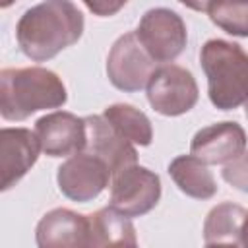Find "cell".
<instances>
[{
  "instance_id": "14",
  "label": "cell",
  "mask_w": 248,
  "mask_h": 248,
  "mask_svg": "<svg viewBox=\"0 0 248 248\" xmlns=\"http://www.w3.org/2000/svg\"><path fill=\"white\" fill-rule=\"evenodd\" d=\"M169 174L178 190L194 200H209L217 194L219 186L207 163L196 155H178L169 163Z\"/></svg>"
},
{
  "instance_id": "17",
  "label": "cell",
  "mask_w": 248,
  "mask_h": 248,
  "mask_svg": "<svg viewBox=\"0 0 248 248\" xmlns=\"http://www.w3.org/2000/svg\"><path fill=\"white\" fill-rule=\"evenodd\" d=\"M103 116L110 122V126L124 136L134 145H149L153 141V126L151 120L141 112L140 108L126 105V103H114L105 108Z\"/></svg>"
},
{
  "instance_id": "16",
  "label": "cell",
  "mask_w": 248,
  "mask_h": 248,
  "mask_svg": "<svg viewBox=\"0 0 248 248\" xmlns=\"http://www.w3.org/2000/svg\"><path fill=\"white\" fill-rule=\"evenodd\" d=\"M246 213L248 211L242 205L232 202H223L211 207L203 221V242L207 246H213V244L240 246Z\"/></svg>"
},
{
  "instance_id": "18",
  "label": "cell",
  "mask_w": 248,
  "mask_h": 248,
  "mask_svg": "<svg viewBox=\"0 0 248 248\" xmlns=\"http://www.w3.org/2000/svg\"><path fill=\"white\" fill-rule=\"evenodd\" d=\"M207 16L225 33L248 37V0H211Z\"/></svg>"
},
{
  "instance_id": "12",
  "label": "cell",
  "mask_w": 248,
  "mask_h": 248,
  "mask_svg": "<svg viewBox=\"0 0 248 248\" xmlns=\"http://www.w3.org/2000/svg\"><path fill=\"white\" fill-rule=\"evenodd\" d=\"M85 128L87 141L83 151H89L95 157L103 159L112 174H116L128 165L138 163V151L134 143L120 136L103 114L85 116Z\"/></svg>"
},
{
  "instance_id": "11",
  "label": "cell",
  "mask_w": 248,
  "mask_h": 248,
  "mask_svg": "<svg viewBox=\"0 0 248 248\" xmlns=\"http://www.w3.org/2000/svg\"><path fill=\"white\" fill-rule=\"evenodd\" d=\"M41 141L29 128H2L0 130V170L2 190L16 186L37 163Z\"/></svg>"
},
{
  "instance_id": "8",
  "label": "cell",
  "mask_w": 248,
  "mask_h": 248,
  "mask_svg": "<svg viewBox=\"0 0 248 248\" xmlns=\"http://www.w3.org/2000/svg\"><path fill=\"white\" fill-rule=\"evenodd\" d=\"M110 176L112 172L103 159L89 151H78L58 167L56 182L68 200L85 203L108 186Z\"/></svg>"
},
{
  "instance_id": "13",
  "label": "cell",
  "mask_w": 248,
  "mask_h": 248,
  "mask_svg": "<svg viewBox=\"0 0 248 248\" xmlns=\"http://www.w3.org/2000/svg\"><path fill=\"white\" fill-rule=\"evenodd\" d=\"M35 240L41 248L89 246V215L66 207L50 209L37 223Z\"/></svg>"
},
{
  "instance_id": "1",
  "label": "cell",
  "mask_w": 248,
  "mask_h": 248,
  "mask_svg": "<svg viewBox=\"0 0 248 248\" xmlns=\"http://www.w3.org/2000/svg\"><path fill=\"white\" fill-rule=\"evenodd\" d=\"M85 19L72 0H43L23 12L16 25V41L21 52L46 62L83 35Z\"/></svg>"
},
{
  "instance_id": "21",
  "label": "cell",
  "mask_w": 248,
  "mask_h": 248,
  "mask_svg": "<svg viewBox=\"0 0 248 248\" xmlns=\"http://www.w3.org/2000/svg\"><path fill=\"white\" fill-rule=\"evenodd\" d=\"M178 2L194 12H207V8L211 4V0H178Z\"/></svg>"
},
{
  "instance_id": "22",
  "label": "cell",
  "mask_w": 248,
  "mask_h": 248,
  "mask_svg": "<svg viewBox=\"0 0 248 248\" xmlns=\"http://www.w3.org/2000/svg\"><path fill=\"white\" fill-rule=\"evenodd\" d=\"M240 246H248V213H246V219H244V225H242V236H240Z\"/></svg>"
},
{
  "instance_id": "19",
  "label": "cell",
  "mask_w": 248,
  "mask_h": 248,
  "mask_svg": "<svg viewBox=\"0 0 248 248\" xmlns=\"http://www.w3.org/2000/svg\"><path fill=\"white\" fill-rule=\"evenodd\" d=\"M221 176L232 188L248 194V149H244L234 161L223 165Z\"/></svg>"
},
{
  "instance_id": "20",
  "label": "cell",
  "mask_w": 248,
  "mask_h": 248,
  "mask_svg": "<svg viewBox=\"0 0 248 248\" xmlns=\"http://www.w3.org/2000/svg\"><path fill=\"white\" fill-rule=\"evenodd\" d=\"M81 2L93 16H99V17L116 16L128 4V0H81Z\"/></svg>"
},
{
  "instance_id": "24",
  "label": "cell",
  "mask_w": 248,
  "mask_h": 248,
  "mask_svg": "<svg viewBox=\"0 0 248 248\" xmlns=\"http://www.w3.org/2000/svg\"><path fill=\"white\" fill-rule=\"evenodd\" d=\"M244 112H246V118H248V101L244 103Z\"/></svg>"
},
{
  "instance_id": "10",
  "label": "cell",
  "mask_w": 248,
  "mask_h": 248,
  "mask_svg": "<svg viewBox=\"0 0 248 248\" xmlns=\"http://www.w3.org/2000/svg\"><path fill=\"white\" fill-rule=\"evenodd\" d=\"M246 149V132L238 122L225 120L198 130L190 153L207 165H227Z\"/></svg>"
},
{
  "instance_id": "23",
  "label": "cell",
  "mask_w": 248,
  "mask_h": 248,
  "mask_svg": "<svg viewBox=\"0 0 248 248\" xmlns=\"http://www.w3.org/2000/svg\"><path fill=\"white\" fill-rule=\"evenodd\" d=\"M12 4H14V0H2V2H0V6H2V8H10Z\"/></svg>"
},
{
  "instance_id": "7",
  "label": "cell",
  "mask_w": 248,
  "mask_h": 248,
  "mask_svg": "<svg viewBox=\"0 0 248 248\" xmlns=\"http://www.w3.org/2000/svg\"><path fill=\"white\" fill-rule=\"evenodd\" d=\"M136 33L155 62L176 60L188 43L184 19L169 8L147 10L141 16Z\"/></svg>"
},
{
  "instance_id": "4",
  "label": "cell",
  "mask_w": 248,
  "mask_h": 248,
  "mask_svg": "<svg viewBox=\"0 0 248 248\" xmlns=\"http://www.w3.org/2000/svg\"><path fill=\"white\" fill-rule=\"evenodd\" d=\"M145 89L151 108L163 116L186 114L196 107L200 97V89L192 72L176 64L157 66Z\"/></svg>"
},
{
  "instance_id": "6",
  "label": "cell",
  "mask_w": 248,
  "mask_h": 248,
  "mask_svg": "<svg viewBox=\"0 0 248 248\" xmlns=\"http://www.w3.org/2000/svg\"><path fill=\"white\" fill-rule=\"evenodd\" d=\"M159 200L161 178L147 167L134 163L112 174L110 205L130 219L149 213L159 203Z\"/></svg>"
},
{
  "instance_id": "3",
  "label": "cell",
  "mask_w": 248,
  "mask_h": 248,
  "mask_svg": "<svg viewBox=\"0 0 248 248\" xmlns=\"http://www.w3.org/2000/svg\"><path fill=\"white\" fill-rule=\"evenodd\" d=\"M207 95L215 108L232 110L248 101V52L225 39H209L200 50Z\"/></svg>"
},
{
  "instance_id": "2",
  "label": "cell",
  "mask_w": 248,
  "mask_h": 248,
  "mask_svg": "<svg viewBox=\"0 0 248 248\" xmlns=\"http://www.w3.org/2000/svg\"><path fill=\"white\" fill-rule=\"evenodd\" d=\"M68 101L62 78L41 66L4 68L0 72V114L19 122L46 108H60Z\"/></svg>"
},
{
  "instance_id": "15",
  "label": "cell",
  "mask_w": 248,
  "mask_h": 248,
  "mask_svg": "<svg viewBox=\"0 0 248 248\" xmlns=\"http://www.w3.org/2000/svg\"><path fill=\"white\" fill-rule=\"evenodd\" d=\"M136 229L128 215L112 205L89 215V246H136Z\"/></svg>"
},
{
  "instance_id": "5",
  "label": "cell",
  "mask_w": 248,
  "mask_h": 248,
  "mask_svg": "<svg viewBox=\"0 0 248 248\" xmlns=\"http://www.w3.org/2000/svg\"><path fill=\"white\" fill-rule=\"evenodd\" d=\"M157 62L141 45L136 31L120 35L108 50L107 56V76L108 81L126 93L140 91L147 85Z\"/></svg>"
},
{
  "instance_id": "9",
  "label": "cell",
  "mask_w": 248,
  "mask_h": 248,
  "mask_svg": "<svg viewBox=\"0 0 248 248\" xmlns=\"http://www.w3.org/2000/svg\"><path fill=\"white\" fill-rule=\"evenodd\" d=\"M35 134L43 153L48 157H68L85 149L87 128L85 118L68 110H54L35 122Z\"/></svg>"
}]
</instances>
